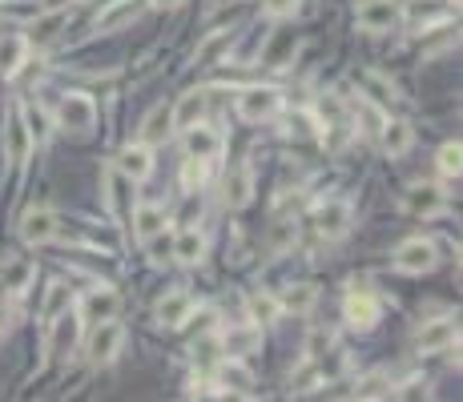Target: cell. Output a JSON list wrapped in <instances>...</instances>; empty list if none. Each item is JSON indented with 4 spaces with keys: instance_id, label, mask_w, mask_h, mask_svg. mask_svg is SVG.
Masks as SVG:
<instances>
[{
    "instance_id": "obj_35",
    "label": "cell",
    "mask_w": 463,
    "mask_h": 402,
    "mask_svg": "<svg viewBox=\"0 0 463 402\" xmlns=\"http://www.w3.org/2000/svg\"><path fill=\"white\" fill-rule=\"evenodd\" d=\"M250 314H254V322H274V318L282 314L279 298H274V294H254L250 298Z\"/></svg>"
},
{
    "instance_id": "obj_22",
    "label": "cell",
    "mask_w": 463,
    "mask_h": 402,
    "mask_svg": "<svg viewBox=\"0 0 463 402\" xmlns=\"http://www.w3.org/2000/svg\"><path fill=\"white\" fill-rule=\"evenodd\" d=\"M25 53H28L25 36H17V33L0 36V77H12V73L25 65Z\"/></svg>"
},
{
    "instance_id": "obj_14",
    "label": "cell",
    "mask_w": 463,
    "mask_h": 402,
    "mask_svg": "<svg viewBox=\"0 0 463 402\" xmlns=\"http://www.w3.org/2000/svg\"><path fill=\"white\" fill-rule=\"evenodd\" d=\"M117 169H122L129 182H145L149 174H153V153H149V145L141 141V145H125L122 149V158L114 161Z\"/></svg>"
},
{
    "instance_id": "obj_21",
    "label": "cell",
    "mask_w": 463,
    "mask_h": 402,
    "mask_svg": "<svg viewBox=\"0 0 463 402\" xmlns=\"http://www.w3.org/2000/svg\"><path fill=\"white\" fill-rule=\"evenodd\" d=\"M201 117H206V93H185L182 101H177V109H169L174 129H190V125H198Z\"/></svg>"
},
{
    "instance_id": "obj_42",
    "label": "cell",
    "mask_w": 463,
    "mask_h": 402,
    "mask_svg": "<svg viewBox=\"0 0 463 402\" xmlns=\"http://www.w3.org/2000/svg\"><path fill=\"white\" fill-rule=\"evenodd\" d=\"M153 4H158V9H177L182 0H153Z\"/></svg>"
},
{
    "instance_id": "obj_32",
    "label": "cell",
    "mask_w": 463,
    "mask_h": 402,
    "mask_svg": "<svg viewBox=\"0 0 463 402\" xmlns=\"http://www.w3.org/2000/svg\"><path fill=\"white\" fill-rule=\"evenodd\" d=\"M250 193H254V182H250V174H246V169H234V174L226 177V205H234V210H242L246 201H250Z\"/></svg>"
},
{
    "instance_id": "obj_17",
    "label": "cell",
    "mask_w": 463,
    "mask_h": 402,
    "mask_svg": "<svg viewBox=\"0 0 463 402\" xmlns=\"http://www.w3.org/2000/svg\"><path fill=\"white\" fill-rule=\"evenodd\" d=\"M185 133V149H190V158H218V149H222V137L214 129H206V125H190V129H182Z\"/></svg>"
},
{
    "instance_id": "obj_23",
    "label": "cell",
    "mask_w": 463,
    "mask_h": 402,
    "mask_svg": "<svg viewBox=\"0 0 463 402\" xmlns=\"http://www.w3.org/2000/svg\"><path fill=\"white\" fill-rule=\"evenodd\" d=\"M218 383L226 386V390H234V394H254V375L238 359L222 362V367H218Z\"/></svg>"
},
{
    "instance_id": "obj_10",
    "label": "cell",
    "mask_w": 463,
    "mask_h": 402,
    "mask_svg": "<svg viewBox=\"0 0 463 402\" xmlns=\"http://www.w3.org/2000/svg\"><path fill=\"white\" fill-rule=\"evenodd\" d=\"M65 20H69V12H65V9H57V4H53V9L44 12V17H36L33 25H28L25 44H28V49H49V44H53L57 36H61Z\"/></svg>"
},
{
    "instance_id": "obj_30",
    "label": "cell",
    "mask_w": 463,
    "mask_h": 402,
    "mask_svg": "<svg viewBox=\"0 0 463 402\" xmlns=\"http://www.w3.org/2000/svg\"><path fill=\"white\" fill-rule=\"evenodd\" d=\"M49 326H53V350H57V354H65V350H73V342H77V334H81L77 318H73L69 310H65V314H57Z\"/></svg>"
},
{
    "instance_id": "obj_31",
    "label": "cell",
    "mask_w": 463,
    "mask_h": 402,
    "mask_svg": "<svg viewBox=\"0 0 463 402\" xmlns=\"http://www.w3.org/2000/svg\"><path fill=\"white\" fill-rule=\"evenodd\" d=\"M350 109H355V113L363 117V125H367V129H363V133H371V137H379V129H383V125H387V117H383V105H375V101H367V97L358 93L355 101H350Z\"/></svg>"
},
{
    "instance_id": "obj_19",
    "label": "cell",
    "mask_w": 463,
    "mask_h": 402,
    "mask_svg": "<svg viewBox=\"0 0 463 402\" xmlns=\"http://www.w3.org/2000/svg\"><path fill=\"white\" fill-rule=\"evenodd\" d=\"M169 254L182 266H198L201 258H206V237H201L198 229H182V234L174 237V245H169Z\"/></svg>"
},
{
    "instance_id": "obj_15",
    "label": "cell",
    "mask_w": 463,
    "mask_h": 402,
    "mask_svg": "<svg viewBox=\"0 0 463 402\" xmlns=\"http://www.w3.org/2000/svg\"><path fill=\"white\" fill-rule=\"evenodd\" d=\"M355 81H358V93L367 97V101H375V105H391V101H399V89H395L383 73L367 69V73H358Z\"/></svg>"
},
{
    "instance_id": "obj_25",
    "label": "cell",
    "mask_w": 463,
    "mask_h": 402,
    "mask_svg": "<svg viewBox=\"0 0 463 402\" xmlns=\"http://www.w3.org/2000/svg\"><path fill=\"white\" fill-rule=\"evenodd\" d=\"M379 137H383L387 158H403V153L411 149V125L407 121H387L383 129H379Z\"/></svg>"
},
{
    "instance_id": "obj_13",
    "label": "cell",
    "mask_w": 463,
    "mask_h": 402,
    "mask_svg": "<svg viewBox=\"0 0 463 402\" xmlns=\"http://www.w3.org/2000/svg\"><path fill=\"white\" fill-rule=\"evenodd\" d=\"M407 210L420 213V218H431V213H443L447 210V197H443V189H439V185L415 182L407 189Z\"/></svg>"
},
{
    "instance_id": "obj_27",
    "label": "cell",
    "mask_w": 463,
    "mask_h": 402,
    "mask_svg": "<svg viewBox=\"0 0 463 402\" xmlns=\"http://www.w3.org/2000/svg\"><path fill=\"white\" fill-rule=\"evenodd\" d=\"M169 133H174V121H169V109L158 105L153 113L145 117V125H141V141L145 145H158V141H166Z\"/></svg>"
},
{
    "instance_id": "obj_5",
    "label": "cell",
    "mask_w": 463,
    "mask_h": 402,
    "mask_svg": "<svg viewBox=\"0 0 463 402\" xmlns=\"http://www.w3.org/2000/svg\"><path fill=\"white\" fill-rule=\"evenodd\" d=\"M395 266H399L403 274L436 270V245H431L428 237H411V242H403L399 250H395Z\"/></svg>"
},
{
    "instance_id": "obj_41",
    "label": "cell",
    "mask_w": 463,
    "mask_h": 402,
    "mask_svg": "<svg viewBox=\"0 0 463 402\" xmlns=\"http://www.w3.org/2000/svg\"><path fill=\"white\" fill-rule=\"evenodd\" d=\"M266 17H290V12L298 9V0H263Z\"/></svg>"
},
{
    "instance_id": "obj_36",
    "label": "cell",
    "mask_w": 463,
    "mask_h": 402,
    "mask_svg": "<svg viewBox=\"0 0 463 402\" xmlns=\"http://www.w3.org/2000/svg\"><path fill=\"white\" fill-rule=\"evenodd\" d=\"M206 177H210V161L206 158H190L185 161V169H182V185L185 189H201V185H206Z\"/></svg>"
},
{
    "instance_id": "obj_33",
    "label": "cell",
    "mask_w": 463,
    "mask_h": 402,
    "mask_svg": "<svg viewBox=\"0 0 463 402\" xmlns=\"http://www.w3.org/2000/svg\"><path fill=\"white\" fill-rule=\"evenodd\" d=\"M69 306H73V290L65 286V282H53V286H49V298H44V322H53V318L65 314Z\"/></svg>"
},
{
    "instance_id": "obj_12",
    "label": "cell",
    "mask_w": 463,
    "mask_h": 402,
    "mask_svg": "<svg viewBox=\"0 0 463 402\" xmlns=\"http://www.w3.org/2000/svg\"><path fill=\"white\" fill-rule=\"evenodd\" d=\"M141 12V0H109L106 9L97 12V33H117V28L133 25Z\"/></svg>"
},
{
    "instance_id": "obj_28",
    "label": "cell",
    "mask_w": 463,
    "mask_h": 402,
    "mask_svg": "<svg viewBox=\"0 0 463 402\" xmlns=\"http://www.w3.org/2000/svg\"><path fill=\"white\" fill-rule=\"evenodd\" d=\"M169 221H166V210H158V205H141L137 213H133V229H137V237H158L161 229H166Z\"/></svg>"
},
{
    "instance_id": "obj_7",
    "label": "cell",
    "mask_w": 463,
    "mask_h": 402,
    "mask_svg": "<svg viewBox=\"0 0 463 402\" xmlns=\"http://www.w3.org/2000/svg\"><path fill=\"white\" fill-rule=\"evenodd\" d=\"M347 322L355 326V330H371V326L379 322V298L371 294L367 286H350L347 294Z\"/></svg>"
},
{
    "instance_id": "obj_11",
    "label": "cell",
    "mask_w": 463,
    "mask_h": 402,
    "mask_svg": "<svg viewBox=\"0 0 463 402\" xmlns=\"http://www.w3.org/2000/svg\"><path fill=\"white\" fill-rule=\"evenodd\" d=\"M57 234H61V226H57V213L53 210H28L25 218H20V237H25L28 245L53 242Z\"/></svg>"
},
{
    "instance_id": "obj_3",
    "label": "cell",
    "mask_w": 463,
    "mask_h": 402,
    "mask_svg": "<svg viewBox=\"0 0 463 402\" xmlns=\"http://www.w3.org/2000/svg\"><path fill=\"white\" fill-rule=\"evenodd\" d=\"M455 342H459L455 318H436V322H428L420 334H415V350H420V354H443V350H451Z\"/></svg>"
},
{
    "instance_id": "obj_16",
    "label": "cell",
    "mask_w": 463,
    "mask_h": 402,
    "mask_svg": "<svg viewBox=\"0 0 463 402\" xmlns=\"http://www.w3.org/2000/svg\"><path fill=\"white\" fill-rule=\"evenodd\" d=\"M117 306H122V298H117L114 290H93V294L81 302V318H85V322H106V318L117 314Z\"/></svg>"
},
{
    "instance_id": "obj_1",
    "label": "cell",
    "mask_w": 463,
    "mask_h": 402,
    "mask_svg": "<svg viewBox=\"0 0 463 402\" xmlns=\"http://www.w3.org/2000/svg\"><path fill=\"white\" fill-rule=\"evenodd\" d=\"M279 109H282V93L274 85H250V89H242V97H238V113L254 125L271 121Z\"/></svg>"
},
{
    "instance_id": "obj_9",
    "label": "cell",
    "mask_w": 463,
    "mask_h": 402,
    "mask_svg": "<svg viewBox=\"0 0 463 402\" xmlns=\"http://www.w3.org/2000/svg\"><path fill=\"white\" fill-rule=\"evenodd\" d=\"M315 229L326 237V242L342 237L350 229V205L347 201H323V205L315 210Z\"/></svg>"
},
{
    "instance_id": "obj_40",
    "label": "cell",
    "mask_w": 463,
    "mask_h": 402,
    "mask_svg": "<svg viewBox=\"0 0 463 402\" xmlns=\"http://www.w3.org/2000/svg\"><path fill=\"white\" fill-rule=\"evenodd\" d=\"M28 133H33V141H44V137H49V129H44V113H41V109H36V105H28Z\"/></svg>"
},
{
    "instance_id": "obj_24",
    "label": "cell",
    "mask_w": 463,
    "mask_h": 402,
    "mask_svg": "<svg viewBox=\"0 0 463 402\" xmlns=\"http://www.w3.org/2000/svg\"><path fill=\"white\" fill-rule=\"evenodd\" d=\"M33 278H36V266L28 262V258H17V262L4 266V274H0V286L9 290V294H25Z\"/></svg>"
},
{
    "instance_id": "obj_6",
    "label": "cell",
    "mask_w": 463,
    "mask_h": 402,
    "mask_svg": "<svg viewBox=\"0 0 463 402\" xmlns=\"http://www.w3.org/2000/svg\"><path fill=\"white\" fill-rule=\"evenodd\" d=\"M358 28H367V33H391L399 25V4L395 0H363L355 12Z\"/></svg>"
},
{
    "instance_id": "obj_38",
    "label": "cell",
    "mask_w": 463,
    "mask_h": 402,
    "mask_svg": "<svg viewBox=\"0 0 463 402\" xmlns=\"http://www.w3.org/2000/svg\"><path fill=\"white\" fill-rule=\"evenodd\" d=\"M355 394L358 398H387V394H391V383H387L383 375H371V378H363V383L355 386Z\"/></svg>"
},
{
    "instance_id": "obj_8",
    "label": "cell",
    "mask_w": 463,
    "mask_h": 402,
    "mask_svg": "<svg viewBox=\"0 0 463 402\" xmlns=\"http://www.w3.org/2000/svg\"><path fill=\"white\" fill-rule=\"evenodd\" d=\"M218 346L226 359H246V354H254V350L263 346V330L258 326H226L218 334Z\"/></svg>"
},
{
    "instance_id": "obj_2",
    "label": "cell",
    "mask_w": 463,
    "mask_h": 402,
    "mask_svg": "<svg viewBox=\"0 0 463 402\" xmlns=\"http://www.w3.org/2000/svg\"><path fill=\"white\" fill-rule=\"evenodd\" d=\"M97 121V105L93 97L85 93H69L61 97V105H57V125H61L65 133H89Z\"/></svg>"
},
{
    "instance_id": "obj_39",
    "label": "cell",
    "mask_w": 463,
    "mask_h": 402,
    "mask_svg": "<svg viewBox=\"0 0 463 402\" xmlns=\"http://www.w3.org/2000/svg\"><path fill=\"white\" fill-rule=\"evenodd\" d=\"M222 49H230V33H214L210 41L198 49V65H210V61H218L222 57Z\"/></svg>"
},
{
    "instance_id": "obj_34",
    "label": "cell",
    "mask_w": 463,
    "mask_h": 402,
    "mask_svg": "<svg viewBox=\"0 0 463 402\" xmlns=\"http://www.w3.org/2000/svg\"><path fill=\"white\" fill-rule=\"evenodd\" d=\"M28 149H33V133H28L25 121H12L9 125V158L12 161H25Z\"/></svg>"
},
{
    "instance_id": "obj_20",
    "label": "cell",
    "mask_w": 463,
    "mask_h": 402,
    "mask_svg": "<svg viewBox=\"0 0 463 402\" xmlns=\"http://www.w3.org/2000/svg\"><path fill=\"white\" fill-rule=\"evenodd\" d=\"M101 182H106V201H109V210H114V213H125V210H129V185H133L129 177H125L117 166H109Z\"/></svg>"
},
{
    "instance_id": "obj_26",
    "label": "cell",
    "mask_w": 463,
    "mask_h": 402,
    "mask_svg": "<svg viewBox=\"0 0 463 402\" xmlns=\"http://www.w3.org/2000/svg\"><path fill=\"white\" fill-rule=\"evenodd\" d=\"M315 302H318V294H315V286H306V282L286 286V290H282V298H279V306L290 310V314H310V306H315Z\"/></svg>"
},
{
    "instance_id": "obj_18",
    "label": "cell",
    "mask_w": 463,
    "mask_h": 402,
    "mask_svg": "<svg viewBox=\"0 0 463 402\" xmlns=\"http://www.w3.org/2000/svg\"><path fill=\"white\" fill-rule=\"evenodd\" d=\"M190 314H193V298L185 294V290H174V294H166L158 302V322L161 326H182Z\"/></svg>"
},
{
    "instance_id": "obj_4",
    "label": "cell",
    "mask_w": 463,
    "mask_h": 402,
    "mask_svg": "<svg viewBox=\"0 0 463 402\" xmlns=\"http://www.w3.org/2000/svg\"><path fill=\"white\" fill-rule=\"evenodd\" d=\"M122 342H125V330L114 322V318L97 322V330L89 334V362H97V367H101V362H114Z\"/></svg>"
},
{
    "instance_id": "obj_37",
    "label": "cell",
    "mask_w": 463,
    "mask_h": 402,
    "mask_svg": "<svg viewBox=\"0 0 463 402\" xmlns=\"http://www.w3.org/2000/svg\"><path fill=\"white\" fill-rule=\"evenodd\" d=\"M459 158H463V149H459V141H447V145L439 149V158H436L439 174H443V177H459Z\"/></svg>"
},
{
    "instance_id": "obj_29",
    "label": "cell",
    "mask_w": 463,
    "mask_h": 402,
    "mask_svg": "<svg viewBox=\"0 0 463 402\" xmlns=\"http://www.w3.org/2000/svg\"><path fill=\"white\" fill-rule=\"evenodd\" d=\"M294 242H298V226L290 218H279L271 226V237H266V250H271L274 258L279 254H286V250H294Z\"/></svg>"
}]
</instances>
